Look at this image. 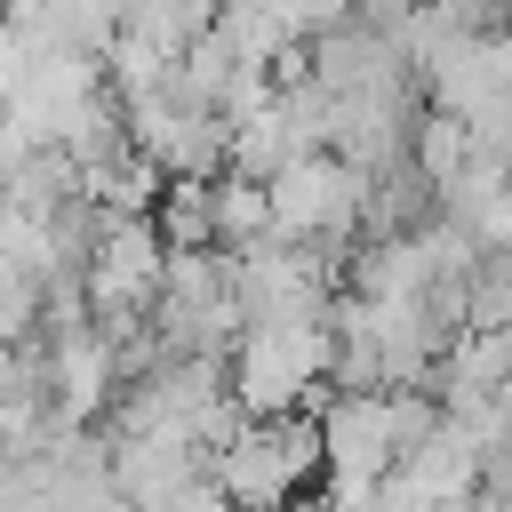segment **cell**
I'll use <instances>...</instances> for the list:
<instances>
[{
  "instance_id": "9",
  "label": "cell",
  "mask_w": 512,
  "mask_h": 512,
  "mask_svg": "<svg viewBox=\"0 0 512 512\" xmlns=\"http://www.w3.org/2000/svg\"><path fill=\"white\" fill-rule=\"evenodd\" d=\"M304 72H312L320 88L352 96V88L400 80V72H416V64H408V48H400V40H384V32L352 8V16H336L328 32H312V40H304Z\"/></svg>"
},
{
  "instance_id": "1",
  "label": "cell",
  "mask_w": 512,
  "mask_h": 512,
  "mask_svg": "<svg viewBox=\"0 0 512 512\" xmlns=\"http://www.w3.org/2000/svg\"><path fill=\"white\" fill-rule=\"evenodd\" d=\"M336 360V328L328 320H248L232 336V392L248 416H280V408H320Z\"/></svg>"
},
{
  "instance_id": "8",
  "label": "cell",
  "mask_w": 512,
  "mask_h": 512,
  "mask_svg": "<svg viewBox=\"0 0 512 512\" xmlns=\"http://www.w3.org/2000/svg\"><path fill=\"white\" fill-rule=\"evenodd\" d=\"M104 448H112V488L128 512H160L176 488H192L208 472V448H192L176 432H112Z\"/></svg>"
},
{
  "instance_id": "11",
  "label": "cell",
  "mask_w": 512,
  "mask_h": 512,
  "mask_svg": "<svg viewBox=\"0 0 512 512\" xmlns=\"http://www.w3.org/2000/svg\"><path fill=\"white\" fill-rule=\"evenodd\" d=\"M152 224H160L168 248H208L216 240V176H168Z\"/></svg>"
},
{
  "instance_id": "15",
  "label": "cell",
  "mask_w": 512,
  "mask_h": 512,
  "mask_svg": "<svg viewBox=\"0 0 512 512\" xmlns=\"http://www.w3.org/2000/svg\"><path fill=\"white\" fill-rule=\"evenodd\" d=\"M408 152H416V168H424L432 184H448V176H456V168L472 160V128H464L456 112L424 104V120H416V144H408Z\"/></svg>"
},
{
  "instance_id": "5",
  "label": "cell",
  "mask_w": 512,
  "mask_h": 512,
  "mask_svg": "<svg viewBox=\"0 0 512 512\" xmlns=\"http://www.w3.org/2000/svg\"><path fill=\"white\" fill-rule=\"evenodd\" d=\"M128 128H136V144H144L168 176H224V168H232V112L208 104L176 64H168L160 88L128 96Z\"/></svg>"
},
{
  "instance_id": "6",
  "label": "cell",
  "mask_w": 512,
  "mask_h": 512,
  "mask_svg": "<svg viewBox=\"0 0 512 512\" xmlns=\"http://www.w3.org/2000/svg\"><path fill=\"white\" fill-rule=\"evenodd\" d=\"M160 264H168V240H160L152 216H112L104 224L96 256L80 264V296H88V312H96L104 336H120V344L144 336L152 296H160Z\"/></svg>"
},
{
  "instance_id": "4",
  "label": "cell",
  "mask_w": 512,
  "mask_h": 512,
  "mask_svg": "<svg viewBox=\"0 0 512 512\" xmlns=\"http://www.w3.org/2000/svg\"><path fill=\"white\" fill-rule=\"evenodd\" d=\"M264 184H272V232L320 248L328 264L352 248L360 208H368V176H360L344 152H328V144H320V152H296V160L272 168Z\"/></svg>"
},
{
  "instance_id": "13",
  "label": "cell",
  "mask_w": 512,
  "mask_h": 512,
  "mask_svg": "<svg viewBox=\"0 0 512 512\" xmlns=\"http://www.w3.org/2000/svg\"><path fill=\"white\" fill-rule=\"evenodd\" d=\"M304 144L288 136V112L280 104H256V112H240L232 120V168H248V176H272V168H288Z\"/></svg>"
},
{
  "instance_id": "3",
  "label": "cell",
  "mask_w": 512,
  "mask_h": 512,
  "mask_svg": "<svg viewBox=\"0 0 512 512\" xmlns=\"http://www.w3.org/2000/svg\"><path fill=\"white\" fill-rule=\"evenodd\" d=\"M168 352H224L232 360V336L248 328L240 320V296H232V256L208 240V248H168L160 264V296H152V320H144Z\"/></svg>"
},
{
  "instance_id": "7",
  "label": "cell",
  "mask_w": 512,
  "mask_h": 512,
  "mask_svg": "<svg viewBox=\"0 0 512 512\" xmlns=\"http://www.w3.org/2000/svg\"><path fill=\"white\" fill-rule=\"evenodd\" d=\"M320 464H328V472H352V480L392 472V464H400L392 392H328V400H320Z\"/></svg>"
},
{
  "instance_id": "10",
  "label": "cell",
  "mask_w": 512,
  "mask_h": 512,
  "mask_svg": "<svg viewBox=\"0 0 512 512\" xmlns=\"http://www.w3.org/2000/svg\"><path fill=\"white\" fill-rule=\"evenodd\" d=\"M480 464H488V456H480V440H472L456 416H440V432H432V440H416V448L400 456V472H408V480H416V488H424L440 512L472 504V488H480Z\"/></svg>"
},
{
  "instance_id": "14",
  "label": "cell",
  "mask_w": 512,
  "mask_h": 512,
  "mask_svg": "<svg viewBox=\"0 0 512 512\" xmlns=\"http://www.w3.org/2000/svg\"><path fill=\"white\" fill-rule=\"evenodd\" d=\"M464 320H472V328H512V248H480V256H472Z\"/></svg>"
},
{
  "instance_id": "16",
  "label": "cell",
  "mask_w": 512,
  "mask_h": 512,
  "mask_svg": "<svg viewBox=\"0 0 512 512\" xmlns=\"http://www.w3.org/2000/svg\"><path fill=\"white\" fill-rule=\"evenodd\" d=\"M504 176H512V160H504Z\"/></svg>"
},
{
  "instance_id": "12",
  "label": "cell",
  "mask_w": 512,
  "mask_h": 512,
  "mask_svg": "<svg viewBox=\"0 0 512 512\" xmlns=\"http://www.w3.org/2000/svg\"><path fill=\"white\" fill-rule=\"evenodd\" d=\"M264 232H272V184L248 168H224L216 176V248H248Z\"/></svg>"
},
{
  "instance_id": "2",
  "label": "cell",
  "mask_w": 512,
  "mask_h": 512,
  "mask_svg": "<svg viewBox=\"0 0 512 512\" xmlns=\"http://www.w3.org/2000/svg\"><path fill=\"white\" fill-rule=\"evenodd\" d=\"M208 472L224 480V496L240 512H280L312 472H320V408H280V416H248Z\"/></svg>"
}]
</instances>
